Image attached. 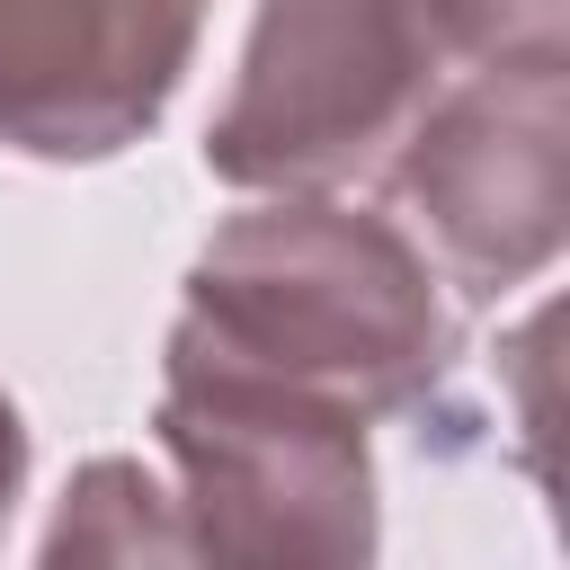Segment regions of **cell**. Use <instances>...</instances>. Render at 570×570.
<instances>
[{"instance_id": "6da1fadb", "label": "cell", "mask_w": 570, "mask_h": 570, "mask_svg": "<svg viewBox=\"0 0 570 570\" xmlns=\"http://www.w3.org/2000/svg\"><path fill=\"white\" fill-rule=\"evenodd\" d=\"M160 365L258 374L338 401L365 428H463V330L445 276L401 214H365L338 187H285L223 214L187 258Z\"/></svg>"}, {"instance_id": "7a4b0ae2", "label": "cell", "mask_w": 570, "mask_h": 570, "mask_svg": "<svg viewBox=\"0 0 570 570\" xmlns=\"http://www.w3.org/2000/svg\"><path fill=\"white\" fill-rule=\"evenodd\" d=\"M534 27H561V0H249L205 169L240 196L356 187L463 62Z\"/></svg>"}, {"instance_id": "3957f363", "label": "cell", "mask_w": 570, "mask_h": 570, "mask_svg": "<svg viewBox=\"0 0 570 570\" xmlns=\"http://www.w3.org/2000/svg\"><path fill=\"white\" fill-rule=\"evenodd\" d=\"M401 232L463 294L543 285L570 240V45L508 36L463 62L383 160Z\"/></svg>"}, {"instance_id": "277c9868", "label": "cell", "mask_w": 570, "mask_h": 570, "mask_svg": "<svg viewBox=\"0 0 570 570\" xmlns=\"http://www.w3.org/2000/svg\"><path fill=\"white\" fill-rule=\"evenodd\" d=\"M151 445L196 561H374L383 499L365 419L258 374L160 365Z\"/></svg>"}, {"instance_id": "5b68a950", "label": "cell", "mask_w": 570, "mask_h": 570, "mask_svg": "<svg viewBox=\"0 0 570 570\" xmlns=\"http://www.w3.org/2000/svg\"><path fill=\"white\" fill-rule=\"evenodd\" d=\"M214 0H0V151L98 169L160 134Z\"/></svg>"}, {"instance_id": "8992f818", "label": "cell", "mask_w": 570, "mask_h": 570, "mask_svg": "<svg viewBox=\"0 0 570 570\" xmlns=\"http://www.w3.org/2000/svg\"><path fill=\"white\" fill-rule=\"evenodd\" d=\"M36 552L45 561H196V534L178 517L169 472H151L142 454H89L62 481Z\"/></svg>"}, {"instance_id": "52a82bcc", "label": "cell", "mask_w": 570, "mask_h": 570, "mask_svg": "<svg viewBox=\"0 0 570 570\" xmlns=\"http://www.w3.org/2000/svg\"><path fill=\"white\" fill-rule=\"evenodd\" d=\"M18 490H27V419H18V401H9V383H0V534H9V517H18Z\"/></svg>"}]
</instances>
